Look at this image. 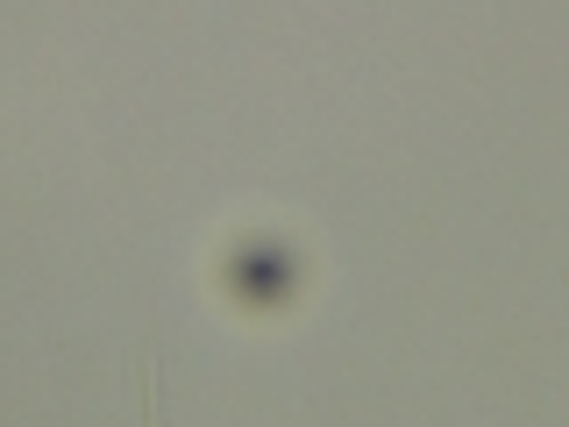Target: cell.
Segmentation results:
<instances>
[{
	"label": "cell",
	"instance_id": "6da1fadb",
	"mask_svg": "<svg viewBox=\"0 0 569 427\" xmlns=\"http://www.w3.org/2000/svg\"><path fill=\"white\" fill-rule=\"evenodd\" d=\"M129 378H136V427H164V406H157V349L150 342L129 349Z\"/></svg>",
	"mask_w": 569,
	"mask_h": 427
}]
</instances>
